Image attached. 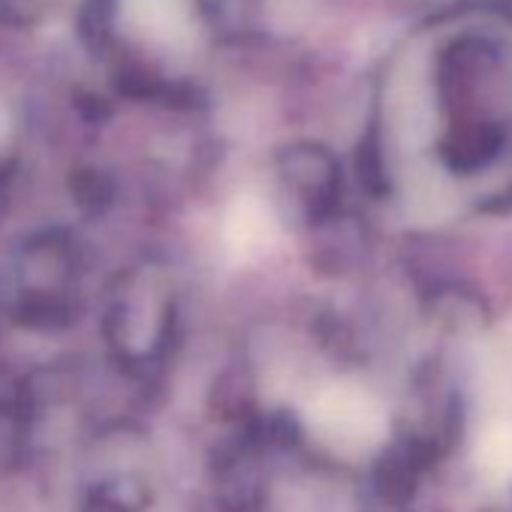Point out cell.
<instances>
[{
    "instance_id": "cell-1",
    "label": "cell",
    "mask_w": 512,
    "mask_h": 512,
    "mask_svg": "<svg viewBox=\"0 0 512 512\" xmlns=\"http://www.w3.org/2000/svg\"><path fill=\"white\" fill-rule=\"evenodd\" d=\"M220 235H223V247L229 253V260L235 263L263 260L281 238L275 214L260 199H238L229 208Z\"/></svg>"
},
{
    "instance_id": "cell-2",
    "label": "cell",
    "mask_w": 512,
    "mask_h": 512,
    "mask_svg": "<svg viewBox=\"0 0 512 512\" xmlns=\"http://www.w3.org/2000/svg\"><path fill=\"white\" fill-rule=\"evenodd\" d=\"M503 142L506 133L494 121H461L443 142V160L449 169L467 175L497 160Z\"/></svg>"
},
{
    "instance_id": "cell-3",
    "label": "cell",
    "mask_w": 512,
    "mask_h": 512,
    "mask_svg": "<svg viewBox=\"0 0 512 512\" xmlns=\"http://www.w3.org/2000/svg\"><path fill=\"white\" fill-rule=\"evenodd\" d=\"M314 434L326 443H353L368 434V410L356 395L326 392L308 410Z\"/></svg>"
}]
</instances>
